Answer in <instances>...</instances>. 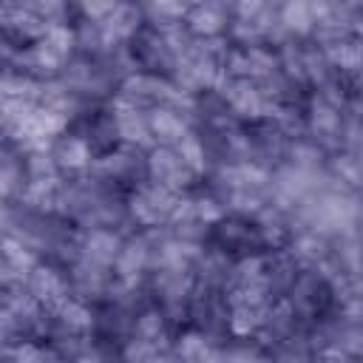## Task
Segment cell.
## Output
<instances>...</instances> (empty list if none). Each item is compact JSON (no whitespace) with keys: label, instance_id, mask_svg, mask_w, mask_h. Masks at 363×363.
<instances>
[{"label":"cell","instance_id":"cell-1","mask_svg":"<svg viewBox=\"0 0 363 363\" xmlns=\"http://www.w3.org/2000/svg\"><path fill=\"white\" fill-rule=\"evenodd\" d=\"M190 167L173 153V150H156L153 153V159H150V173L159 179V184H164V187H182V184H187V173Z\"/></svg>","mask_w":363,"mask_h":363},{"label":"cell","instance_id":"cell-2","mask_svg":"<svg viewBox=\"0 0 363 363\" xmlns=\"http://www.w3.org/2000/svg\"><path fill=\"white\" fill-rule=\"evenodd\" d=\"M31 289H34V295L37 298H43V301H48L51 306H62L68 298L62 295V284H60V278L51 272V269H37L34 272V278H31Z\"/></svg>","mask_w":363,"mask_h":363},{"label":"cell","instance_id":"cell-3","mask_svg":"<svg viewBox=\"0 0 363 363\" xmlns=\"http://www.w3.org/2000/svg\"><path fill=\"white\" fill-rule=\"evenodd\" d=\"M150 130L162 139V142H179L184 136V125L173 111H156L150 116Z\"/></svg>","mask_w":363,"mask_h":363},{"label":"cell","instance_id":"cell-4","mask_svg":"<svg viewBox=\"0 0 363 363\" xmlns=\"http://www.w3.org/2000/svg\"><path fill=\"white\" fill-rule=\"evenodd\" d=\"M230 102H233V108L238 111V113H244V116H258L267 105H264V99H261V94L255 91V88H250V85H235L233 91H230Z\"/></svg>","mask_w":363,"mask_h":363},{"label":"cell","instance_id":"cell-5","mask_svg":"<svg viewBox=\"0 0 363 363\" xmlns=\"http://www.w3.org/2000/svg\"><path fill=\"white\" fill-rule=\"evenodd\" d=\"M116 125H119V133L125 139H133V142H147V125L142 122V116L128 108V111H119L116 113Z\"/></svg>","mask_w":363,"mask_h":363},{"label":"cell","instance_id":"cell-6","mask_svg":"<svg viewBox=\"0 0 363 363\" xmlns=\"http://www.w3.org/2000/svg\"><path fill=\"white\" fill-rule=\"evenodd\" d=\"M88 255L94 261H99V264H108V261H113L119 255V241L113 235H108V233H94L91 241H88Z\"/></svg>","mask_w":363,"mask_h":363},{"label":"cell","instance_id":"cell-7","mask_svg":"<svg viewBox=\"0 0 363 363\" xmlns=\"http://www.w3.org/2000/svg\"><path fill=\"white\" fill-rule=\"evenodd\" d=\"M136 28V11L130 6H113L111 17H108V34L113 37H125Z\"/></svg>","mask_w":363,"mask_h":363},{"label":"cell","instance_id":"cell-8","mask_svg":"<svg viewBox=\"0 0 363 363\" xmlns=\"http://www.w3.org/2000/svg\"><path fill=\"white\" fill-rule=\"evenodd\" d=\"M60 162L62 164H68V167H82V164H88V145L85 142H79V139H68V142H62L60 145Z\"/></svg>","mask_w":363,"mask_h":363},{"label":"cell","instance_id":"cell-9","mask_svg":"<svg viewBox=\"0 0 363 363\" xmlns=\"http://www.w3.org/2000/svg\"><path fill=\"white\" fill-rule=\"evenodd\" d=\"M176 156H179L190 170H201V167H204L201 145H199L196 139H190V136H182V139H179V150H176Z\"/></svg>","mask_w":363,"mask_h":363},{"label":"cell","instance_id":"cell-10","mask_svg":"<svg viewBox=\"0 0 363 363\" xmlns=\"http://www.w3.org/2000/svg\"><path fill=\"white\" fill-rule=\"evenodd\" d=\"M190 23H193V31L199 34H216L221 28V14L216 9H196Z\"/></svg>","mask_w":363,"mask_h":363},{"label":"cell","instance_id":"cell-11","mask_svg":"<svg viewBox=\"0 0 363 363\" xmlns=\"http://www.w3.org/2000/svg\"><path fill=\"white\" fill-rule=\"evenodd\" d=\"M230 326H233V332H238V335H247V332H252V329L258 326V312H255V306L238 303V309H235V315H233Z\"/></svg>","mask_w":363,"mask_h":363},{"label":"cell","instance_id":"cell-12","mask_svg":"<svg viewBox=\"0 0 363 363\" xmlns=\"http://www.w3.org/2000/svg\"><path fill=\"white\" fill-rule=\"evenodd\" d=\"M119 272L125 275V278H133L139 269H142V264H145V252H142V247H128L122 255H119Z\"/></svg>","mask_w":363,"mask_h":363},{"label":"cell","instance_id":"cell-13","mask_svg":"<svg viewBox=\"0 0 363 363\" xmlns=\"http://www.w3.org/2000/svg\"><path fill=\"white\" fill-rule=\"evenodd\" d=\"M224 176H230V179H233L230 184H238V187H255V184H261V182H264V173H261L258 167H250V164L233 167V170H230V173H224Z\"/></svg>","mask_w":363,"mask_h":363},{"label":"cell","instance_id":"cell-14","mask_svg":"<svg viewBox=\"0 0 363 363\" xmlns=\"http://www.w3.org/2000/svg\"><path fill=\"white\" fill-rule=\"evenodd\" d=\"M3 255L9 258V264H11L14 269H31V267H34L31 252H26L17 241H3Z\"/></svg>","mask_w":363,"mask_h":363},{"label":"cell","instance_id":"cell-15","mask_svg":"<svg viewBox=\"0 0 363 363\" xmlns=\"http://www.w3.org/2000/svg\"><path fill=\"white\" fill-rule=\"evenodd\" d=\"M60 312H62V320L68 323V326H74V329H85L88 323H91V315L79 306V303H71V301H65L62 306H60Z\"/></svg>","mask_w":363,"mask_h":363},{"label":"cell","instance_id":"cell-16","mask_svg":"<svg viewBox=\"0 0 363 363\" xmlns=\"http://www.w3.org/2000/svg\"><path fill=\"white\" fill-rule=\"evenodd\" d=\"M337 125V116L332 108H315V128L318 130H332Z\"/></svg>","mask_w":363,"mask_h":363},{"label":"cell","instance_id":"cell-17","mask_svg":"<svg viewBox=\"0 0 363 363\" xmlns=\"http://www.w3.org/2000/svg\"><path fill=\"white\" fill-rule=\"evenodd\" d=\"M82 6H85V11L91 14V17H105V14H111L113 11V0H82Z\"/></svg>","mask_w":363,"mask_h":363},{"label":"cell","instance_id":"cell-18","mask_svg":"<svg viewBox=\"0 0 363 363\" xmlns=\"http://www.w3.org/2000/svg\"><path fill=\"white\" fill-rule=\"evenodd\" d=\"M182 354H184V357H204V354H207L204 340L196 337V335H190V337L184 340V346H182Z\"/></svg>","mask_w":363,"mask_h":363},{"label":"cell","instance_id":"cell-19","mask_svg":"<svg viewBox=\"0 0 363 363\" xmlns=\"http://www.w3.org/2000/svg\"><path fill=\"white\" fill-rule=\"evenodd\" d=\"M193 216H199L204 221H216L221 213H218V207H213V201H196L193 204Z\"/></svg>","mask_w":363,"mask_h":363},{"label":"cell","instance_id":"cell-20","mask_svg":"<svg viewBox=\"0 0 363 363\" xmlns=\"http://www.w3.org/2000/svg\"><path fill=\"white\" fill-rule=\"evenodd\" d=\"M159 329H162V323H159V318H156V315H145V318H142V323H139L142 337H156V335H159Z\"/></svg>","mask_w":363,"mask_h":363},{"label":"cell","instance_id":"cell-21","mask_svg":"<svg viewBox=\"0 0 363 363\" xmlns=\"http://www.w3.org/2000/svg\"><path fill=\"white\" fill-rule=\"evenodd\" d=\"M320 250H323V244H320L318 238H303V241L298 244V252H301V255H306V258H318V255H320Z\"/></svg>","mask_w":363,"mask_h":363},{"label":"cell","instance_id":"cell-22","mask_svg":"<svg viewBox=\"0 0 363 363\" xmlns=\"http://www.w3.org/2000/svg\"><path fill=\"white\" fill-rule=\"evenodd\" d=\"M14 187V173L11 170H0V193H9Z\"/></svg>","mask_w":363,"mask_h":363},{"label":"cell","instance_id":"cell-23","mask_svg":"<svg viewBox=\"0 0 363 363\" xmlns=\"http://www.w3.org/2000/svg\"><path fill=\"white\" fill-rule=\"evenodd\" d=\"M28 3L37 6V9H43V11H57L62 6V0H28Z\"/></svg>","mask_w":363,"mask_h":363}]
</instances>
